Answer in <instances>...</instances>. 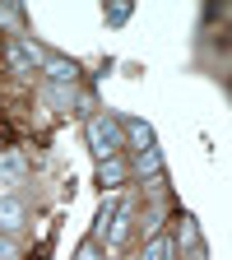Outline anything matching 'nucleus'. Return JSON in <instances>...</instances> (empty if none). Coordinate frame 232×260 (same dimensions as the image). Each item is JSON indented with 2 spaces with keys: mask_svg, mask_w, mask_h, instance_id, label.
<instances>
[{
  "mask_svg": "<svg viewBox=\"0 0 232 260\" xmlns=\"http://www.w3.org/2000/svg\"><path fill=\"white\" fill-rule=\"evenodd\" d=\"M103 19H107V28H121V23L130 19V5H107V10H103Z\"/></svg>",
  "mask_w": 232,
  "mask_h": 260,
  "instance_id": "nucleus-13",
  "label": "nucleus"
},
{
  "mask_svg": "<svg viewBox=\"0 0 232 260\" xmlns=\"http://www.w3.org/2000/svg\"><path fill=\"white\" fill-rule=\"evenodd\" d=\"M140 260H177L172 237H168V233H153V237H144V242H140Z\"/></svg>",
  "mask_w": 232,
  "mask_h": 260,
  "instance_id": "nucleus-10",
  "label": "nucleus"
},
{
  "mask_svg": "<svg viewBox=\"0 0 232 260\" xmlns=\"http://www.w3.org/2000/svg\"><path fill=\"white\" fill-rule=\"evenodd\" d=\"M70 112H75L79 121H93L97 112H103V103H97V93H93V88H84V84H79V88H75V103H70Z\"/></svg>",
  "mask_w": 232,
  "mask_h": 260,
  "instance_id": "nucleus-11",
  "label": "nucleus"
},
{
  "mask_svg": "<svg viewBox=\"0 0 232 260\" xmlns=\"http://www.w3.org/2000/svg\"><path fill=\"white\" fill-rule=\"evenodd\" d=\"M0 23H23V10H10V5H0Z\"/></svg>",
  "mask_w": 232,
  "mask_h": 260,
  "instance_id": "nucleus-16",
  "label": "nucleus"
},
{
  "mask_svg": "<svg viewBox=\"0 0 232 260\" xmlns=\"http://www.w3.org/2000/svg\"><path fill=\"white\" fill-rule=\"evenodd\" d=\"M140 237V205L135 200H116V214H112V228H107V246L112 251H130V242Z\"/></svg>",
  "mask_w": 232,
  "mask_h": 260,
  "instance_id": "nucleus-3",
  "label": "nucleus"
},
{
  "mask_svg": "<svg viewBox=\"0 0 232 260\" xmlns=\"http://www.w3.org/2000/svg\"><path fill=\"white\" fill-rule=\"evenodd\" d=\"M168 237H172V246H177V251L205 246V233H200V223H195V214H186V209H181V214H172V233H168Z\"/></svg>",
  "mask_w": 232,
  "mask_h": 260,
  "instance_id": "nucleus-8",
  "label": "nucleus"
},
{
  "mask_svg": "<svg viewBox=\"0 0 232 260\" xmlns=\"http://www.w3.org/2000/svg\"><path fill=\"white\" fill-rule=\"evenodd\" d=\"M0 56H5L10 75H19V79H28V75H42V65H47V47H42L38 38H32V32H14V38H5Z\"/></svg>",
  "mask_w": 232,
  "mask_h": 260,
  "instance_id": "nucleus-2",
  "label": "nucleus"
},
{
  "mask_svg": "<svg viewBox=\"0 0 232 260\" xmlns=\"http://www.w3.org/2000/svg\"><path fill=\"white\" fill-rule=\"evenodd\" d=\"M84 140H88V153L103 162V158H116L125 153V130H121V116L116 112H97L93 121H84Z\"/></svg>",
  "mask_w": 232,
  "mask_h": 260,
  "instance_id": "nucleus-1",
  "label": "nucleus"
},
{
  "mask_svg": "<svg viewBox=\"0 0 232 260\" xmlns=\"http://www.w3.org/2000/svg\"><path fill=\"white\" fill-rule=\"evenodd\" d=\"M153 177H168V158H162V149H140L135 158H130V181H153Z\"/></svg>",
  "mask_w": 232,
  "mask_h": 260,
  "instance_id": "nucleus-6",
  "label": "nucleus"
},
{
  "mask_svg": "<svg viewBox=\"0 0 232 260\" xmlns=\"http://www.w3.org/2000/svg\"><path fill=\"white\" fill-rule=\"evenodd\" d=\"M42 79H47L51 88H79V79H84V65H79V60H70V56H60V51H47Z\"/></svg>",
  "mask_w": 232,
  "mask_h": 260,
  "instance_id": "nucleus-5",
  "label": "nucleus"
},
{
  "mask_svg": "<svg viewBox=\"0 0 232 260\" xmlns=\"http://www.w3.org/2000/svg\"><path fill=\"white\" fill-rule=\"evenodd\" d=\"M32 228V205L23 200L19 190H10V195H0V237H10V242H19L23 233Z\"/></svg>",
  "mask_w": 232,
  "mask_h": 260,
  "instance_id": "nucleus-4",
  "label": "nucleus"
},
{
  "mask_svg": "<svg viewBox=\"0 0 232 260\" xmlns=\"http://www.w3.org/2000/svg\"><path fill=\"white\" fill-rule=\"evenodd\" d=\"M70 260H107V246H103V242H93V237H84V242L75 246Z\"/></svg>",
  "mask_w": 232,
  "mask_h": 260,
  "instance_id": "nucleus-12",
  "label": "nucleus"
},
{
  "mask_svg": "<svg viewBox=\"0 0 232 260\" xmlns=\"http://www.w3.org/2000/svg\"><path fill=\"white\" fill-rule=\"evenodd\" d=\"M0 153H5V135H0Z\"/></svg>",
  "mask_w": 232,
  "mask_h": 260,
  "instance_id": "nucleus-17",
  "label": "nucleus"
},
{
  "mask_svg": "<svg viewBox=\"0 0 232 260\" xmlns=\"http://www.w3.org/2000/svg\"><path fill=\"white\" fill-rule=\"evenodd\" d=\"M0 260H19V242H10V237H0Z\"/></svg>",
  "mask_w": 232,
  "mask_h": 260,
  "instance_id": "nucleus-14",
  "label": "nucleus"
},
{
  "mask_svg": "<svg viewBox=\"0 0 232 260\" xmlns=\"http://www.w3.org/2000/svg\"><path fill=\"white\" fill-rule=\"evenodd\" d=\"M177 260H209V246H190V251H177Z\"/></svg>",
  "mask_w": 232,
  "mask_h": 260,
  "instance_id": "nucleus-15",
  "label": "nucleus"
},
{
  "mask_svg": "<svg viewBox=\"0 0 232 260\" xmlns=\"http://www.w3.org/2000/svg\"><path fill=\"white\" fill-rule=\"evenodd\" d=\"M125 181H130V153H116V158H103V162H97V186H103L107 195H116Z\"/></svg>",
  "mask_w": 232,
  "mask_h": 260,
  "instance_id": "nucleus-7",
  "label": "nucleus"
},
{
  "mask_svg": "<svg viewBox=\"0 0 232 260\" xmlns=\"http://www.w3.org/2000/svg\"><path fill=\"white\" fill-rule=\"evenodd\" d=\"M121 130H125V153H140V149H153V125L140 121V116H121Z\"/></svg>",
  "mask_w": 232,
  "mask_h": 260,
  "instance_id": "nucleus-9",
  "label": "nucleus"
}]
</instances>
